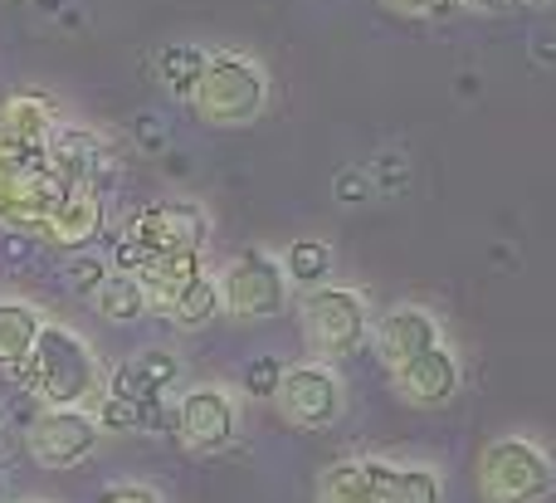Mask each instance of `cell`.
I'll list each match as a JSON object with an SVG mask.
<instances>
[{
	"instance_id": "cell-31",
	"label": "cell",
	"mask_w": 556,
	"mask_h": 503,
	"mask_svg": "<svg viewBox=\"0 0 556 503\" xmlns=\"http://www.w3.org/2000/svg\"><path fill=\"white\" fill-rule=\"evenodd\" d=\"M518 0H454V10H469V15H503L513 10Z\"/></svg>"
},
{
	"instance_id": "cell-16",
	"label": "cell",
	"mask_w": 556,
	"mask_h": 503,
	"mask_svg": "<svg viewBox=\"0 0 556 503\" xmlns=\"http://www.w3.org/2000/svg\"><path fill=\"white\" fill-rule=\"evenodd\" d=\"M317 503H381V460L346 455L332 460L317 479Z\"/></svg>"
},
{
	"instance_id": "cell-23",
	"label": "cell",
	"mask_w": 556,
	"mask_h": 503,
	"mask_svg": "<svg viewBox=\"0 0 556 503\" xmlns=\"http://www.w3.org/2000/svg\"><path fill=\"white\" fill-rule=\"evenodd\" d=\"M162 318L172 323V328H181V332H195V328H205V323L220 318V284H215V274L205 269L201 279L186 284V289L166 303Z\"/></svg>"
},
{
	"instance_id": "cell-13",
	"label": "cell",
	"mask_w": 556,
	"mask_h": 503,
	"mask_svg": "<svg viewBox=\"0 0 556 503\" xmlns=\"http://www.w3.org/2000/svg\"><path fill=\"white\" fill-rule=\"evenodd\" d=\"M176 381H181V357L166 348H147V352H137L132 362H123V367L103 381V391L117 401H132V406H166V391H172Z\"/></svg>"
},
{
	"instance_id": "cell-12",
	"label": "cell",
	"mask_w": 556,
	"mask_h": 503,
	"mask_svg": "<svg viewBox=\"0 0 556 503\" xmlns=\"http://www.w3.org/2000/svg\"><path fill=\"white\" fill-rule=\"evenodd\" d=\"M391 387L410 411H440V406H450V401L459 397L464 362H459V352H454L450 342H440V348H430L425 357H415L410 367L391 372Z\"/></svg>"
},
{
	"instance_id": "cell-8",
	"label": "cell",
	"mask_w": 556,
	"mask_h": 503,
	"mask_svg": "<svg viewBox=\"0 0 556 503\" xmlns=\"http://www.w3.org/2000/svg\"><path fill=\"white\" fill-rule=\"evenodd\" d=\"M172 430L195 455H220L240 440V391L225 381H195L176 397Z\"/></svg>"
},
{
	"instance_id": "cell-22",
	"label": "cell",
	"mask_w": 556,
	"mask_h": 503,
	"mask_svg": "<svg viewBox=\"0 0 556 503\" xmlns=\"http://www.w3.org/2000/svg\"><path fill=\"white\" fill-rule=\"evenodd\" d=\"M93 313L103 323H117V328H127V323H137V318H147L152 313V303H147V289H142V279L137 274H108L103 279V289L93 293Z\"/></svg>"
},
{
	"instance_id": "cell-19",
	"label": "cell",
	"mask_w": 556,
	"mask_h": 503,
	"mask_svg": "<svg viewBox=\"0 0 556 503\" xmlns=\"http://www.w3.org/2000/svg\"><path fill=\"white\" fill-rule=\"evenodd\" d=\"M45 328V313L25 299H0V372H20L35 352V338Z\"/></svg>"
},
{
	"instance_id": "cell-17",
	"label": "cell",
	"mask_w": 556,
	"mask_h": 503,
	"mask_svg": "<svg viewBox=\"0 0 556 503\" xmlns=\"http://www.w3.org/2000/svg\"><path fill=\"white\" fill-rule=\"evenodd\" d=\"M201 274H205V254L201 250H166V254L142 260L137 279H142L152 313H166V303H172L191 279H201Z\"/></svg>"
},
{
	"instance_id": "cell-25",
	"label": "cell",
	"mask_w": 556,
	"mask_h": 503,
	"mask_svg": "<svg viewBox=\"0 0 556 503\" xmlns=\"http://www.w3.org/2000/svg\"><path fill=\"white\" fill-rule=\"evenodd\" d=\"M113 274V264H108L103 250H74L64 260V284L74 293H84V299H93L98 289H103V279Z\"/></svg>"
},
{
	"instance_id": "cell-6",
	"label": "cell",
	"mask_w": 556,
	"mask_h": 503,
	"mask_svg": "<svg viewBox=\"0 0 556 503\" xmlns=\"http://www.w3.org/2000/svg\"><path fill=\"white\" fill-rule=\"evenodd\" d=\"M220 284V313L235 323H264L293 303V284H288L283 264L274 250H244L215 274Z\"/></svg>"
},
{
	"instance_id": "cell-9",
	"label": "cell",
	"mask_w": 556,
	"mask_h": 503,
	"mask_svg": "<svg viewBox=\"0 0 556 503\" xmlns=\"http://www.w3.org/2000/svg\"><path fill=\"white\" fill-rule=\"evenodd\" d=\"M98 420L93 411H74V406H39L35 420L25 426V450L39 469H78L88 455L98 450Z\"/></svg>"
},
{
	"instance_id": "cell-11",
	"label": "cell",
	"mask_w": 556,
	"mask_h": 503,
	"mask_svg": "<svg viewBox=\"0 0 556 503\" xmlns=\"http://www.w3.org/2000/svg\"><path fill=\"white\" fill-rule=\"evenodd\" d=\"M113 166V152H108L103 133L84 123H59L45 142V172L54 176L64 191L74 186H93V176H103Z\"/></svg>"
},
{
	"instance_id": "cell-14",
	"label": "cell",
	"mask_w": 556,
	"mask_h": 503,
	"mask_svg": "<svg viewBox=\"0 0 556 503\" xmlns=\"http://www.w3.org/2000/svg\"><path fill=\"white\" fill-rule=\"evenodd\" d=\"M59 196H64V186H59L49 172L45 176H20V181H0V225H5V230L45 235Z\"/></svg>"
},
{
	"instance_id": "cell-15",
	"label": "cell",
	"mask_w": 556,
	"mask_h": 503,
	"mask_svg": "<svg viewBox=\"0 0 556 503\" xmlns=\"http://www.w3.org/2000/svg\"><path fill=\"white\" fill-rule=\"evenodd\" d=\"M98 230H103V196H98L93 186H74V191L59 196L54 215H49V225H45V240L74 254V250H84Z\"/></svg>"
},
{
	"instance_id": "cell-26",
	"label": "cell",
	"mask_w": 556,
	"mask_h": 503,
	"mask_svg": "<svg viewBox=\"0 0 556 503\" xmlns=\"http://www.w3.org/2000/svg\"><path fill=\"white\" fill-rule=\"evenodd\" d=\"M20 176H45V147L10 142L0 133V181H20Z\"/></svg>"
},
{
	"instance_id": "cell-2",
	"label": "cell",
	"mask_w": 556,
	"mask_h": 503,
	"mask_svg": "<svg viewBox=\"0 0 556 503\" xmlns=\"http://www.w3.org/2000/svg\"><path fill=\"white\" fill-rule=\"evenodd\" d=\"M264 103H269V74L260 59L244 49H211L205 74L191 93V113L205 127L235 133V127H250L264 113Z\"/></svg>"
},
{
	"instance_id": "cell-29",
	"label": "cell",
	"mask_w": 556,
	"mask_h": 503,
	"mask_svg": "<svg viewBox=\"0 0 556 503\" xmlns=\"http://www.w3.org/2000/svg\"><path fill=\"white\" fill-rule=\"evenodd\" d=\"M332 191H337V201L356 205V201H366V196H371V176H366L362 166H346V172H337Z\"/></svg>"
},
{
	"instance_id": "cell-21",
	"label": "cell",
	"mask_w": 556,
	"mask_h": 503,
	"mask_svg": "<svg viewBox=\"0 0 556 503\" xmlns=\"http://www.w3.org/2000/svg\"><path fill=\"white\" fill-rule=\"evenodd\" d=\"M278 264H283L288 284L307 293V289H323V284H332V264H337V254H332V244H327V240H313V235H303V240L283 244Z\"/></svg>"
},
{
	"instance_id": "cell-27",
	"label": "cell",
	"mask_w": 556,
	"mask_h": 503,
	"mask_svg": "<svg viewBox=\"0 0 556 503\" xmlns=\"http://www.w3.org/2000/svg\"><path fill=\"white\" fill-rule=\"evenodd\" d=\"M283 357H274V352H264V357H254L250 367H244V397H260V401H274L278 381H283Z\"/></svg>"
},
{
	"instance_id": "cell-20",
	"label": "cell",
	"mask_w": 556,
	"mask_h": 503,
	"mask_svg": "<svg viewBox=\"0 0 556 503\" xmlns=\"http://www.w3.org/2000/svg\"><path fill=\"white\" fill-rule=\"evenodd\" d=\"M381 503H444V475L420 460H381Z\"/></svg>"
},
{
	"instance_id": "cell-32",
	"label": "cell",
	"mask_w": 556,
	"mask_h": 503,
	"mask_svg": "<svg viewBox=\"0 0 556 503\" xmlns=\"http://www.w3.org/2000/svg\"><path fill=\"white\" fill-rule=\"evenodd\" d=\"M5 503H49V499H5Z\"/></svg>"
},
{
	"instance_id": "cell-4",
	"label": "cell",
	"mask_w": 556,
	"mask_h": 503,
	"mask_svg": "<svg viewBox=\"0 0 556 503\" xmlns=\"http://www.w3.org/2000/svg\"><path fill=\"white\" fill-rule=\"evenodd\" d=\"M205 244H211V211L201 201H156L127 221L123 240L108 254V264L117 274H137L142 260H152V254H166V250L205 254Z\"/></svg>"
},
{
	"instance_id": "cell-1",
	"label": "cell",
	"mask_w": 556,
	"mask_h": 503,
	"mask_svg": "<svg viewBox=\"0 0 556 503\" xmlns=\"http://www.w3.org/2000/svg\"><path fill=\"white\" fill-rule=\"evenodd\" d=\"M15 377L25 381V391L39 406H74V411H93V401L103 397V381H108L103 367H98L93 342L54 318H45L35 352L25 357V367Z\"/></svg>"
},
{
	"instance_id": "cell-28",
	"label": "cell",
	"mask_w": 556,
	"mask_h": 503,
	"mask_svg": "<svg viewBox=\"0 0 556 503\" xmlns=\"http://www.w3.org/2000/svg\"><path fill=\"white\" fill-rule=\"evenodd\" d=\"M381 5L401 20H440L454 10V0H381Z\"/></svg>"
},
{
	"instance_id": "cell-3",
	"label": "cell",
	"mask_w": 556,
	"mask_h": 503,
	"mask_svg": "<svg viewBox=\"0 0 556 503\" xmlns=\"http://www.w3.org/2000/svg\"><path fill=\"white\" fill-rule=\"evenodd\" d=\"M483 503H547L556 499V460L532 436H493L473 460Z\"/></svg>"
},
{
	"instance_id": "cell-10",
	"label": "cell",
	"mask_w": 556,
	"mask_h": 503,
	"mask_svg": "<svg viewBox=\"0 0 556 503\" xmlns=\"http://www.w3.org/2000/svg\"><path fill=\"white\" fill-rule=\"evenodd\" d=\"M440 342H444L440 318H434L430 309H420V303H395L381 318H371V348L391 372L410 367L415 357H425V352L440 348Z\"/></svg>"
},
{
	"instance_id": "cell-18",
	"label": "cell",
	"mask_w": 556,
	"mask_h": 503,
	"mask_svg": "<svg viewBox=\"0 0 556 503\" xmlns=\"http://www.w3.org/2000/svg\"><path fill=\"white\" fill-rule=\"evenodd\" d=\"M64 123L59 103L49 93H10L0 98V133L10 142H25V147H45L49 133Z\"/></svg>"
},
{
	"instance_id": "cell-24",
	"label": "cell",
	"mask_w": 556,
	"mask_h": 503,
	"mask_svg": "<svg viewBox=\"0 0 556 503\" xmlns=\"http://www.w3.org/2000/svg\"><path fill=\"white\" fill-rule=\"evenodd\" d=\"M205 59H211V49H201V45H166L162 54H156V84L172 98L191 103L195 84H201V74H205Z\"/></svg>"
},
{
	"instance_id": "cell-7",
	"label": "cell",
	"mask_w": 556,
	"mask_h": 503,
	"mask_svg": "<svg viewBox=\"0 0 556 503\" xmlns=\"http://www.w3.org/2000/svg\"><path fill=\"white\" fill-rule=\"evenodd\" d=\"M274 406L288 426L298 430H332L346 416V381L332 362L323 357H303L288 362L283 381L274 391Z\"/></svg>"
},
{
	"instance_id": "cell-33",
	"label": "cell",
	"mask_w": 556,
	"mask_h": 503,
	"mask_svg": "<svg viewBox=\"0 0 556 503\" xmlns=\"http://www.w3.org/2000/svg\"><path fill=\"white\" fill-rule=\"evenodd\" d=\"M0 503H5V475H0Z\"/></svg>"
},
{
	"instance_id": "cell-30",
	"label": "cell",
	"mask_w": 556,
	"mask_h": 503,
	"mask_svg": "<svg viewBox=\"0 0 556 503\" xmlns=\"http://www.w3.org/2000/svg\"><path fill=\"white\" fill-rule=\"evenodd\" d=\"M98 503H162V494H156L152 485H132V479H123V485H108L103 494H98Z\"/></svg>"
},
{
	"instance_id": "cell-5",
	"label": "cell",
	"mask_w": 556,
	"mask_h": 503,
	"mask_svg": "<svg viewBox=\"0 0 556 503\" xmlns=\"http://www.w3.org/2000/svg\"><path fill=\"white\" fill-rule=\"evenodd\" d=\"M298 323H303V338L313 348V357L332 362V357H352L356 348L371 342V303L362 289L352 284H323V289H307L298 299Z\"/></svg>"
},
{
	"instance_id": "cell-34",
	"label": "cell",
	"mask_w": 556,
	"mask_h": 503,
	"mask_svg": "<svg viewBox=\"0 0 556 503\" xmlns=\"http://www.w3.org/2000/svg\"><path fill=\"white\" fill-rule=\"evenodd\" d=\"M528 5H556V0H528Z\"/></svg>"
}]
</instances>
